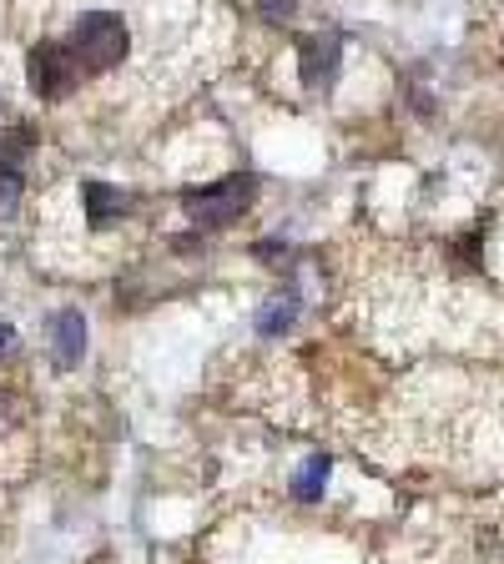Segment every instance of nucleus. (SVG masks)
Returning <instances> with one entry per match:
<instances>
[{"label":"nucleus","instance_id":"f257e3e1","mask_svg":"<svg viewBox=\"0 0 504 564\" xmlns=\"http://www.w3.org/2000/svg\"><path fill=\"white\" fill-rule=\"evenodd\" d=\"M71 56H76V66L91 71V76L111 71V66L126 56V21L111 16V11H86V16L76 21Z\"/></svg>","mask_w":504,"mask_h":564},{"label":"nucleus","instance_id":"f03ea898","mask_svg":"<svg viewBox=\"0 0 504 564\" xmlns=\"http://www.w3.org/2000/svg\"><path fill=\"white\" fill-rule=\"evenodd\" d=\"M252 192H258V182H252V177H222L212 187H192L182 197V207H187V217L197 227H232L247 212Z\"/></svg>","mask_w":504,"mask_h":564},{"label":"nucleus","instance_id":"7ed1b4c3","mask_svg":"<svg viewBox=\"0 0 504 564\" xmlns=\"http://www.w3.org/2000/svg\"><path fill=\"white\" fill-rule=\"evenodd\" d=\"M26 76H31V91H36L41 101H61V96L76 91L81 66H76L71 46H61V41H41V46H31V56H26Z\"/></svg>","mask_w":504,"mask_h":564},{"label":"nucleus","instance_id":"20e7f679","mask_svg":"<svg viewBox=\"0 0 504 564\" xmlns=\"http://www.w3.org/2000/svg\"><path fill=\"white\" fill-rule=\"evenodd\" d=\"M338 61H343L338 36H308L298 46V76H303V86H333Z\"/></svg>","mask_w":504,"mask_h":564},{"label":"nucleus","instance_id":"39448f33","mask_svg":"<svg viewBox=\"0 0 504 564\" xmlns=\"http://www.w3.org/2000/svg\"><path fill=\"white\" fill-rule=\"evenodd\" d=\"M81 353H86V318L76 308H61L51 318V358H56L61 373H71L81 363Z\"/></svg>","mask_w":504,"mask_h":564},{"label":"nucleus","instance_id":"423d86ee","mask_svg":"<svg viewBox=\"0 0 504 564\" xmlns=\"http://www.w3.org/2000/svg\"><path fill=\"white\" fill-rule=\"evenodd\" d=\"M81 202H86V222L91 227H106V222L126 217V207H132V197L116 192V187H106V182H86L81 187Z\"/></svg>","mask_w":504,"mask_h":564},{"label":"nucleus","instance_id":"0eeeda50","mask_svg":"<svg viewBox=\"0 0 504 564\" xmlns=\"http://www.w3.org/2000/svg\"><path fill=\"white\" fill-rule=\"evenodd\" d=\"M293 318H298V293H273L268 303H263V313H258V333H283V328H293Z\"/></svg>","mask_w":504,"mask_h":564},{"label":"nucleus","instance_id":"6e6552de","mask_svg":"<svg viewBox=\"0 0 504 564\" xmlns=\"http://www.w3.org/2000/svg\"><path fill=\"white\" fill-rule=\"evenodd\" d=\"M328 469H333V464H328V454H313V459L298 469L293 494H298V499H318V494H323V484H328Z\"/></svg>","mask_w":504,"mask_h":564},{"label":"nucleus","instance_id":"1a4fd4ad","mask_svg":"<svg viewBox=\"0 0 504 564\" xmlns=\"http://www.w3.org/2000/svg\"><path fill=\"white\" fill-rule=\"evenodd\" d=\"M21 167L16 162H0V212H6V207H16L21 202Z\"/></svg>","mask_w":504,"mask_h":564},{"label":"nucleus","instance_id":"9d476101","mask_svg":"<svg viewBox=\"0 0 504 564\" xmlns=\"http://www.w3.org/2000/svg\"><path fill=\"white\" fill-rule=\"evenodd\" d=\"M258 6H263V16H293V6H298V0H258Z\"/></svg>","mask_w":504,"mask_h":564},{"label":"nucleus","instance_id":"9b49d317","mask_svg":"<svg viewBox=\"0 0 504 564\" xmlns=\"http://www.w3.org/2000/svg\"><path fill=\"white\" fill-rule=\"evenodd\" d=\"M11 348H16V328H11L6 318H0V358H6Z\"/></svg>","mask_w":504,"mask_h":564}]
</instances>
